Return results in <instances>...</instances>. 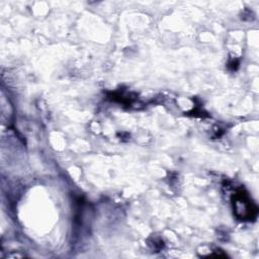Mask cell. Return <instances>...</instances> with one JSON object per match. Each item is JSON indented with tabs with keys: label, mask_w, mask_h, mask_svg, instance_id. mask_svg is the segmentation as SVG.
Wrapping results in <instances>:
<instances>
[{
	"label": "cell",
	"mask_w": 259,
	"mask_h": 259,
	"mask_svg": "<svg viewBox=\"0 0 259 259\" xmlns=\"http://www.w3.org/2000/svg\"><path fill=\"white\" fill-rule=\"evenodd\" d=\"M233 208L236 217L243 221H250L257 214V207L250 199L247 192L238 190L232 197Z\"/></svg>",
	"instance_id": "1"
}]
</instances>
